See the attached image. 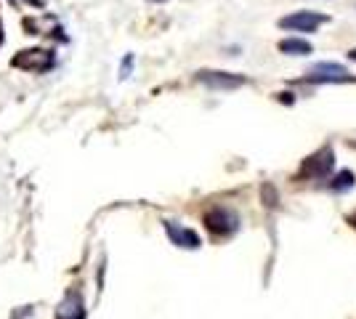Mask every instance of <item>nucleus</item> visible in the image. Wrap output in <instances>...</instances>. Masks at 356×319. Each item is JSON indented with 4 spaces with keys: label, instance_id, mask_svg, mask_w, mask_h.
Segmentation results:
<instances>
[{
    "label": "nucleus",
    "instance_id": "1",
    "mask_svg": "<svg viewBox=\"0 0 356 319\" xmlns=\"http://www.w3.org/2000/svg\"><path fill=\"white\" fill-rule=\"evenodd\" d=\"M202 224H205V229H208L216 240H229V237H234L239 231L242 218H239V213L234 211V208H229V205H213V208L202 215Z\"/></svg>",
    "mask_w": 356,
    "mask_h": 319
},
{
    "label": "nucleus",
    "instance_id": "2",
    "mask_svg": "<svg viewBox=\"0 0 356 319\" xmlns=\"http://www.w3.org/2000/svg\"><path fill=\"white\" fill-rule=\"evenodd\" d=\"M332 170H335V149H332V144H325V147H319L314 154H309L300 167H298L296 173V181H303V179H316V181H325L332 176Z\"/></svg>",
    "mask_w": 356,
    "mask_h": 319
},
{
    "label": "nucleus",
    "instance_id": "3",
    "mask_svg": "<svg viewBox=\"0 0 356 319\" xmlns=\"http://www.w3.org/2000/svg\"><path fill=\"white\" fill-rule=\"evenodd\" d=\"M11 67L22 69V72H32V75H45V72H51L56 67V54H54V48H43V46L24 48V51L14 54Z\"/></svg>",
    "mask_w": 356,
    "mask_h": 319
},
{
    "label": "nucleus",
    "instance_id": "4",
    "mask_svg": "<svg viewBox=\"0 0 356 319\" xmlns=\"http://www.w3.org/2000/svg\"><path fill=\"white\" fill-rule=\"evenodd\" d=\"M197 80L202 85H208L210 91H237L242 85H248V77L237 72H223V69H200Z\"/></svg>",
    "mask_w": 356,
    "mask_h": 319
},
{
    "label": "nucleus",
    "instance_id": "5",
    "mask_svg": "<svg viewBox=\"0 0 356 319\" xmlns=\"http://www.w3.org/2000/svg\"><path fill=\"white\" fill-rule=\"evenodd\" d=\"M330 22L327 14H316V11H296V14H287L277 22L280 30L287 32H316L322 24Z\"/></svg>",
    "mask_w": 356,
    "mask_h": 319
},
{
    "label": "nucleus",
    "instance_id": "6",
    "mask_svg": "<svg viewBox=\"0 0 356 319\" xmlns=\"http://www.w3.org/2000/svg\"><path fill=\"white\" fill-rule=\"evenodd\" d=\"M351 80H354L351 72L338 61H319L312 67V72L303 77V83H316V85H322V83H351Z\"/></svg>",
    "mask_w": 356,
    "mask_h": 319
},
{
    "label": "nucleus",
    "instance_id": "7",
    "mask_svg": "<svg viewBox=\"0 0 356 319\" xmlns=\"http://www.w3.org/2000/svg\"><path fill=\"white\" fill-rule=\"evenodd\" d=\"M88 317V309H86V298L77 288H70L64 293V298L56 306V314L54 319H86Z\"/></svg>",
    "mask_w": 356,
    "mask_h": 319
},
{
    "label": "nucleus",
    "instance_id": "8",
    "mask_svg": "<svg viewBox=\"0 0 356 319\" xmlns=\"http://www.w3.org/2000/svg\"><path fill=\"white\" fill-rule=\"evenodd\" d=\"M165 227V234H168V240L176 245V247H184V250H197L202 240H200V234L194 231V229L184 227V224H178V221H163Z\"/></svg>",
    "mask_w": 356,
    "mask_h": 319
},
{
    "label": "nucleus",
    "instance_id": "9",
    "mask_svg": "<svg viewBox=\"0 0 356 319\" xmlns=\"http://www.w3.org/2000/svg\"><path fill=\"white\" fill-rule=\"evenodd\" d=\"M277 48H280V54H287V56H309V54H314V46L303 38H282L277 43Z\"/></svg>",
    "mask_w": 356,
    "mask_h": 319
},
{
    "label": "nucleus",
    "instance_id": "10",
    "mask_svg": "<svg viewBox=\"0 0 356 319\" xmlns=\"http://www.w3.org/2000/svg\"><path fill=\"white\" fill-rule=\"evenodd\" d=\"M356 183V173L354 170H341V173H335V179L330 181V189L335 192V195H343V192H351Z\"/></svg>",
    "mask_w": 356,
    "mask_h": 319
},
{
    "label": "nucleus",
    "instance_id": "11",
    "mask_svg": "<svg viewBox=\"0 0 356 319\" xmlns=\"http://www.w3.org/2000/svg\"><path fill=\"white\" fill-rule=\"evenodd\" d=\"M261 197L266 202L268 208H277V202H280V195H277V189L271 186V183H264V189H261Z\"/></svg>",
    "mask_w": 356,
    "mask_h": 319
},
{
    "label": "nucleus",
    "instance_id": "12",
    "mask_svg": "<svg viewBox=\"0 0 356 319\" xmlns=\"http://www.w3.org/2000/svg\"><path fill=\"white\" fill-rule=\"evenodd\" d=\"M131 72H134V54H128V56L122 59V64H120V80L131 77Z\"/></svg>",
    "mask_w": 356,
    "mask_h": 319
},
{
    "label": "nucleus",
    "instance_id": "13",
    "mask_svg": "<svg viewBox=\"0 0 356 319\" xmlns=\"http://www.w3.org/2000/svg\"><path fill=\"white\" fill-rule=\"evenodd\" d=\"M32 314H35V311H32V306H24V309H16L11 319H32Z\"/></svg>",
    "mask_w": 356,
    "mask_h": 319
},
{
    "label": "nucleus",
    "instance_id": "14",
    "mask_svg": "<svg viewBox=\"0 0 356 319\" xmlns=\"http://www.w3.org/2000/svg\"><path fill=\"white\" fill-rule=\"evenodd\" d=\"M346 224H348V227H351V229H356V211H354V213H348V215H346Z\"/></svg>",
    "mask_w": 356,
    "mask_h": 319
},
{
    "label": "nucleus",
    "instance_id": "15",
    "mask_svg": "<svg viewBox=\"0 0 356 319\" xmlns=\"http://www.w3.org/2000/svg\"><path fill=\"white\" fill-rule=\"evenodd\" d=\"M277 99H280V101H287V104H293V93H277Z\"/></svg>",
    "mask_w": 356,
    "mask_h": 319
},
{
    "label": "nucleus",
    "instance_id": "16",
    "mask_svg": "<svg viewBox=\"0 0 356 319\" xmlns=\"http://www.w3.org/2000/svg\"><path fill=\"white\" fill-rule=\"evenodd\" d=\"M6 43V32H3V22H0V46Z\"/></svg>",
    "mask_w": 356,
    "mask_h": 319
},
{
    "label": "nucleus",
    "instance_id": "17",
    "mask_svg": "<svg viewBox=\"0 0 356 319\" xmlns=\"http://www.w3.org/2000/svg\"><path fill=\"white\" fill-rule=\"evenodd\" d=\"M348 59L356 61V48H351V51H348Z\"/></svg>",
    "mask_w": 356,
    "mask_h": 319
},
{
    "label": "nucleus",
    "instance_id": "18",
    "mask_svg": "<svg viewBox=\"0 0 356 319\" xmlns=\"http://www.w3.org/2000/svg\"><path fill=\"white\" fill-rule=\"evenodd\" d=\"M149 3H168V0H149Z\"/></svg>",
    "mask_w": 356,
    "mask_h": 319
}]
</instances>
